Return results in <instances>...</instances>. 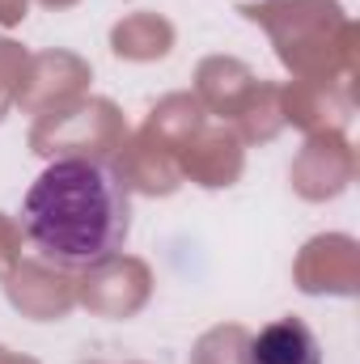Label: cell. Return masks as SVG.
Here are the masks:
<instances>
[{
  "instance_id": "obj_1",
  "label": "cell",
  "mask_w": 360,
  "mask_h": 364,
  "mask_svg": "<svg viewBox=\"0 0 360 364\" xmlns=\"http://www.w3.org/2000/svg\"><path fill=\"white\" fill-rule=\"evenodd\" d=\"M26 237L64 267H97L115 259L132 229L123 178L90 157H60L30 182L21 203Z\"/></svg>"
},
{
  "instance_id": "obj_2",
  "label": "cell",
  "mask_w": 360,
  "mask_h": 364,
  "mask_svg": "<svg viewBox=\"0 0 360 364\" xmlns=\"http://www.w3.org/2000/svg\"><path fill=\"white\" fill-rule=\"evenodd\" d=\"M246 364H322V352L314 331L301 318H280L259 335H250Z\"/></svg>"
}]
</instances>
